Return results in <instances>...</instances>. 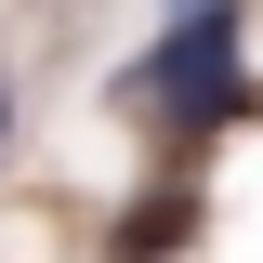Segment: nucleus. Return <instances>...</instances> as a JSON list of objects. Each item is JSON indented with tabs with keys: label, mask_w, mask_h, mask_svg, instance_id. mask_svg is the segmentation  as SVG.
Listing matches in <instances>:
<instances>
[{
	"label": "nucleus",
	"mask_w": 263,
	"mask_h": 263,
	"mask_svg": "<svg viewBox=\"0 0 263 263\" xmlns=\"http://www.w3.org/2000/svg\"><path fill=\"white\" fill-rule=\"evenodd\" d=\"M105 105H119V119H145V145H158L171 171H184L197 145H224V132L263 105V27H250V0L158 13V40H145V53L105 66Z\"/></svg>",
	"instance_id": "1"
},
{
	"label": "nucleus",
	"mask_w": 263,
	"mask_h": 263,
	"mask_svg": "<svg viewBox=\"0 0 263 263\" xmlns=\"http://www.w3.org/2000/svg\"><path fill=\"white\" fill-rule=\"evenodd\" d=\"M184 224H197V171H158V184L119 211V263H171V250H184Z\"/></svg>",
	"instance_id": "2"
},
{
	"label": "nucleus",
	"mask_w": 263,
	"mask_h": 263,
	"mask_svg": "<svg viewBox=\"0 0 263 263\" xmlns=\"http://www.w3.org/2000/svg\"><path fill=\"white\" fill-rule=\"evenodd\" d=\"M0 145H13V66H0Z\"/></svg>",
	"instance_id": "3"
},
{
	"label": "nucleus",
	"mask_w": 263,
	"mask_h": 263,
	"mask_svg": "<svg viewBox=\"0 0 263 263\" xmlns=\"http://www.w3.org/2000/svg\"><path fill=\"white\" fill-rule=\"evenodd\" d=\"M158 13H211V0H158Z\"/></svg>",
	"instance_id": "4"
}]
</instances>
